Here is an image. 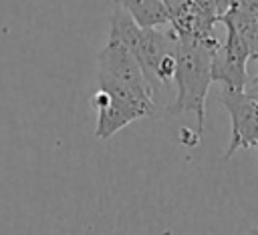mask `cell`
<instances>
[{
	"label": "cell",
	"mask_w": 258,
	"mask_h": 235,
	"mask_svg": "<svg viewBox=\"0 0 258 235\" xmlns=\"http://www.w3.org/2000/svg\"><path fill=\"white\" fill-rule=\"evenodd\" d=\"M256 149H258V143H256Z\"/></svg>",
	"instance_id": "12"
},
{
	"label": "cell",
	"mask_w": 258,
	"mask_h": 235,
	"mask_svg": "<svg viewBox=\"0 0 258 235\" xmlns=\"http://www.w3.org/2000/svg\"><path fill=\"white\" fill-rule=\"evenodd\" d=\"M254 58L246 40L234 30L226 28V40L216 46L212 56V78L222 86L244 88L248 84V60Z\"/></svg>",
	"instance_id": "5"
},
{
	"label": "cell",
	"mask_w": 258,
	"mask_h": 235,
	"mask_svg": "<svg viewBox=\"0 0 258 235\" xmlns=\"http://www.w3.org/2000/svg\"><path fill=\"white\" fill-rule=\"evenodd\" d=\"M161 2L165 4V8L169 10V14H171V18H173V16L183 8V4H185L187 0H161Z\"/></svg>",
	"instance_id": "9"
},
{
	"label": "cell",
	"mask_w": 258,
	"mask_h": 235,
	"mask_svg": "<svg viewBox=\"0 0 258 235\" xmlns=\"http://www.w3.org/2000/svg\"><path fill=\"white\" fill-rule=\"evenodd\" d=\"M97 72L109 74V76L119 78L129 84L151 86L149 80L145 78L143 68L139 66L137 58L131 54V50L113 38H109L107 44L103 46V50L97 54Z\"/></svg>",
	"instance_id": "7"
},
{
	"label": "cell",
	"mask_w": 258,
	"mask_h": 235,
	"mask_svg": "<svg viewBox=\"0 0 258 235\" xmlns=\"http://www.w3.org/2000/svg\"><path fill=\"white\" fill-rule=\"evenodd\" d=\"M218 22L216 0H187L171 18V28L177 36L194 40H214V24Z\"/></svg>",
	"instance_id": "6"
},
{
	"label": "cell",
	"mask_w": 258,
	"mask_h": 235,
	"mask_svg": "<svg viewBox=\"0 0 258 235\" xmlns=\"http://www.w3.org/2000/svg\"><path fill=\"white\" fill-rule=\"evenodd\" d=\"M91 106L97 112L95 137L101 141L113 137L129 123L137 119H145V116H155L157 112V104L111 96L101 88H97V92L91 96Z\"/></svg>",
	"instance_id": "4"
},
{
	"label": "cell",
	"mask_w": 258,
	"mask_h": 235,
	"mask_svg": "<svg viewBox=\"0 0 258 235\" xmlns=\"http://www.w3.org/2000/svg\"><path fill=\"white\" fill-rule=\"evenodd\" d=\"M121 4L131 18L143 28H157L171 24V14L161 0H113Z\"/></svg>",
	"instance_id": "8"
},
{
	"label": "cell",
	"mask_w": 258,
	"mask_h": 235,
	"mask_svg": "<svg viewBox=\"0 0 258 235\" xmlns=\"http://www.w3.org/2000/svg\"><path fill=\"white\" fill-rule=\"evenodd\" d=\"M256 60H258V56H256ZM244 90H246L254 100H258V74H256L254 78L248 80V84L244 86Z\"/></svg>",
	"instance_id": "10"
},
{
	"label": "cell",
	"mask_w": 258,
	"mask_h": 235,
	"mask_svg": "<svg viewBox=\"0 0 258 235\" xmlns=\"http://www.w3.org/2000/svg\"><path fill=\"white\" fill-rule=\"evenodd\" d=\"M218 102L228 110L230 121H232V137L224 153V159H230L240 149L256 147L258 143V102L244 88H232V86L220 88Z\"/></svg>",
	"instance_id": "3"
},
{
	"label": "cell",
	"mask_w": 258,
	"mask_h": 235,
	"mask_svg": "<svg viewBox=\"0 0 258 235\" xmlns=\"http://www.w3.org/2000/svg\"><path fill=\"white\" fill-rule=\"evenodd\" d=\"M177 70H175V98L171 104H167L169 114H183L194 112L198 119V135L204 133V121H206V96L210 90L212 78V56L216 46L220 44L214 40H194L185 36H177Z\"/></svg>",
	"instance_id": "1"
},
{
	"label": "cell",
	"mask_w": 258,
	"mask_h": 235,
	"mask_svg": "<svg viewBox=\"0 0 258 235\" xmlns=\"http://www.w3.org/2000/svg\"><path fill=\"white\" fill-rule=\"evenodd\" d=\"M109 38L121 42L131 50V54L137 58L139 66L143 68L145 78L153 86L155 82V70L163 56L177 50V32L171 28L167 32H161L157 28H143L139 26L131 14L117 2H113L111 20H109Z\"/></svg>",
	"instance_id": "2"
},
{
	"label": "cell",
	"mask_w": 258,
	"mask_h": 235,
	"mask_svg": "<svg viewBox=\"0 0 258 235\" xmlns=\"http://www.w3.org/2000/svg\"><path fill=\"white\" fill-rule=\"evenodd\" d=\"M248 233H250V235H258V227H250Z\"/></svg>",
	"instance_id": "11"
}]
</instances>
